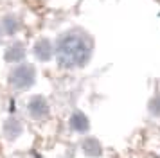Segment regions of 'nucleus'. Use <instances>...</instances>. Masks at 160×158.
Masks as SVG:
<instances>
[{"instance_id":"obj_3","label":"nucleus","mask_w":160,"mask_h":158,"mask_svg":"<svg viewBox=\"0 0 160 158\" xmlns=\"http://www.w3.org/2000/svg\"><path fill=\"white\" fill-rule=\"evenodd\" d=\"M27 113L34 119V121H45L49 117V102L42 95H34L31 97L27 102Z\"/></svg>"},{"instance_id":"obj_4","label":"nucleus","mask_w":160,"mask_h":158,"mask_svg":"<svg viewBox=\"0 0 160 158\" xmlns=\"http://www.w3.org/2000/svg\"><path fill=\"white\" fill-rule=\"evenodd\" d=\"M54 52H56V47H54L51 43V40H47V38L38 40L36 45H34V56H36L40 61H49Z\"/></svg>"},{"instance_id":"obj_7","label":"nucleus","mask_w":160,"mask_h":158,"mask_svg":"<svg viewBox=\"0 0 160 158\" xmlns=\"http://www.w3.org/2000/svg\"><path fill=\"white\" fill-rule=\"evenodd\" d=\"M0 27H2V31L6 34H15L20 29V20H18L16 14H6L2 18V22H0Z\"/></svg>"},{"instance_id":"obj_5","label":"nucleus","mask_w":160,"mask_h":158,"mask_svg":"<svg viewBox=\"0 0 160 158\" xmlns=\"http://www.w3.org/2000/svg\"><path fill=\"white\" fill-rule=\"evenodd\" d=\"M68 126H70L74 131H78V133H85V131H88V128H90V122H88V117L85 113L74 111V113L70 115Z\"/></svg>"},{"instance_id":"obj_6","label":"nucleus","mask_w":160,"mask_h":158,"mask_svg":"<svg viewBox=\"0 0 160 158\" xmlns=\"http://www.w3.org/2000/svg\"><path fill=\"white\" fill-rule=\"evenodd\" d=\"M23 57H25V49L20 42H15L6 49V61L9 63H20Z\"/></svg>"},{"instance_id":"obj_2","label":"nucleus","mask_w":160,"mask_h":158,"mask_svg":"<svg viewBox=\"0 0 160 158\" xmlns=\"http://www.w3.org/2000/svg\"><path fill=\"white\" fill-rule=\"evenodd\" d=\"M34 79H36L34 67L23 63V65H18L16 68L11 70V74H9V85H11V88L22 92V90H27V88L32 86Z\"/></svg>"},{"instance_id":"obj_8","label":"nucleus","mask_w":160,"mask_h":158,"mask_svg":"<svg viewBox=\"0 0 160 158\" xmlns=\"http://www.w3.org/2000/svg\"><path fill=\"white\" fill-rule=\"evenodd\" d=\"M81 147H83V153L87 155V156H101L102 153V146L99 144V140H95V138H87V140H83L81 144Z\"/></svg>"},{"instance_id":"obj_1","label":"nucleus","mask_w":160,"mask_h":158,"mask_svg":"<svg viewBox=\"0 0 160 158\" xmlns=\"http://www.w3.org/2000/svg\"><path fill=\"white\" fill-rule=\"evenodd\" d=\"M92 38L79 29L67 31L56 40V57L63 68H79L92 56Z\"/></svg>"},{"instance_id":"obj_9","label":"nucleus","mask_w":160,"mask_h":158,"mask_svg":"<svg viewBox=\"0 0 160 158\" xmlns=\"http://www.w3.org/2000/svg\"><path fill=\"white\" fill-rule=\"evenodd\" d=\"M4 133L8 135V138H16L22 133V124L18 119H8L6 126H4Z\"/></svg>"},{"instance_id":"obj_10","label":"nucleus","mask_w":160,"mask_h":158,"mask_svg":"<svg viewBox=\"0 0 160 158\" xmlns=\"http://www.w3.org/2000/svg\"><path fill=\"white\" fill-rule=\"evenodd\" d=\"M149 111H151L153 115L160 117V95H157V97L149 102Z\"/></svg>"}]
</instances>
